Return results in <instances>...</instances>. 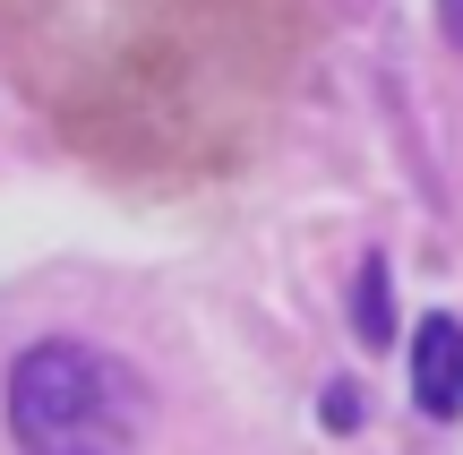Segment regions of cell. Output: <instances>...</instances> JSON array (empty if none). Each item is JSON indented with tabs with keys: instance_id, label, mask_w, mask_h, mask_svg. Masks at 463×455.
<instances>
[{
	"instance_id": "cell-1",
	"label": "cell",
	"mask_w": 463,
	"mask_h": 455,
	"mask_svg": "<svg viewBox=\"0 0 463 455\" xmlns=\"http://www.w3.org/2000/svg\"><path fill=\"white\" fill-rule=\"evenodd\" d=\"M300 61V0H0V69L78 155L206 181L258 147Z\"/></svg>"
},
{
	"instance_id": "cell-2",
	"label": "cell",
	"mask_w": 463,
	"mask_h": 455,
	"mask_svg": "<svg viewBox=\"0 0 463 455\" xmlns=\"http://www.w3.org/2000/svg\"><path fill=\"white\" fill-rule=\"evenodd\" d=\"M9 439L17 455H137L146 439V378L120 353L78 336H43L9 361Z\"/></svg>"
},
{
	"instance_id": "cell-3",
	"label": "cell",
	"mask_w": 463,
	"mask_h": 455,
	"mask_svg": "<svg viewBox=\"0 0 463 455\" xmlns=\"http://www.w3.org/2000/svg\"><path fill=\"white\" fill-rule=\"evenodd\" d=\"M412 404L430 422L463 412V318H447V309L412 327Z\"/></svg>"
},
{
	"instance_id": "cell-4",
	"label": "cell",
	"mask_w": 463,
	"mask_h": 455,
	"mask_svg": "<svg viewBox=\"0 0 463 455\" xmlns=\"http://www.w3.org/2000/svg\"><path fill=\"white\" fill-rule=\"evenodd\" d=\"M352 318H361V344H395V309H386V258H369V267H361Z\"/></svg>"
},
{
	"instance_id": "cell-5",
	"label": "cell",
	"mask_w": 463,
	"mask_h": 455,
	"mask_svg": "<svg viewBox=\"0 0 463 455\" xmlns=\"http://www.w3.org/2000/svg\"><path fill=\"white\" fill-rule=\"evenodd\" d=\"M317 412H326V430H352V422H361V395H352V387H326V404H317Z\"/></svg>"
},
{
	"instance_id": "cell-6",
	"label": "cell",
	"mask_w": 463,
	"mask_h": 455,
	"mask_svg": "<svg viewBox=\"0 0 463 455\" xmlns=\"http://www.w3.org/2000/svg\"><path fill=\"white\" fill-rule=\"evenodd\" d=\"M438 26H447V43L463 52V0H438Z\"/></svg>"
}]
</instances>
